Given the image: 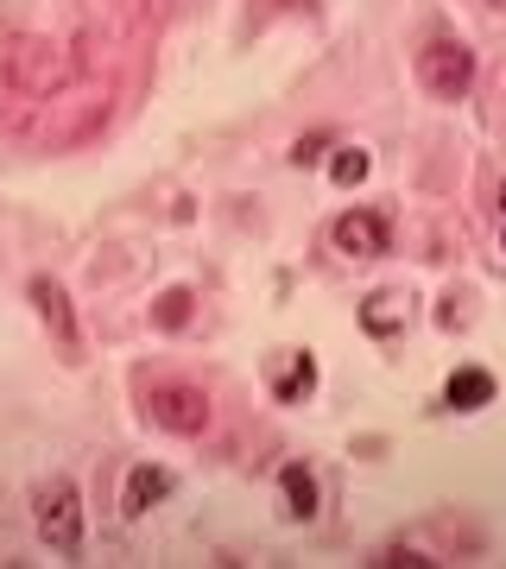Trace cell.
<instances>
[{"mask_svg":"<svg viewBox=\"0 0 506 569\" xmlns=\"http://www.w3.org/2000/svg\"><path fill=\"white\" fill-rule=\"evenodd\" d=\"M367 171H374V159H367V146H336V152H329V178L343 183V190L367 183Z\"/></svg>","mask_w":506,"mask_h":569,"instance_id":"11","label":"cell"},{"mask_svg":"<svg viewBox=\"0 0 506 569\" xmlns=\"http://www.w3.org/2000/svg\"><path fill=\"white\" fill-rule=\"evenodd\" d=\"M190 305H197V291H190V284H171V291H159V305H152V323H159V329H183V323H190Z\"/></svg>","mask_w":506,"mask_h":569,"instance_id":"12","label":"cell"},{"mask_svg":"<svg viewBox=\"0 0 506 569\" xmlns=\"http://www.w3.org/2000/svg\"><path fill=\"white\" fill-rule=\"evenodd\" d=\"M487 7H500V13H506V0H487Z\"/></svg>","mask_w":506,"mask_h":569,"instance_id":"15","label":"cell"},{"mask_svg":"<svg viewBox=\"0 0 506 569\" xmlns=\"http://www.w3.org/2000/svg\"><path fill=\"white\" fill-rule=\"evenodd\" d=\"M26 298H32V310H39V323L58 336V348L77 361V355H82V329H77V310H70V291H63L58 279H44V272H39V279L26 284Z\"/></svg>","mask_w":506,"mask_h":569,"instance_id":"5","label":"cell"},{"mask_svg":"<svg viewBox=\"0 0 506 569\" xmlns=\"http://www.w3.org/2000/svg\"><path fill=\"white\" fill-rule=\"evenodd\" d=\"M171 488H178V481H171V468L133 462V468H127V488H121V512H127V519H146V512L159 507Z\"/></svg>","mask_w":506,"mask_h":569,"instance_id":"7","label":"cell"},{"mask_svg":"<svg viewBox=\"0 0 506 569\" xmlns=\"http://www.w3.org/2000/svg\"><path fill=\"white\" fill-rule=\"evenodd\" d=\"M374 563H411V569H430L437 557H425V550H386V557H374Z\"/></svg>","mask_w":506,"mask_h":569,"instance_id":"13","label":"cell"},{"mask_svg":"<svg viewBox=\"0 0 506 569\" xmlns=\"http://www.w3.org/2000/svg\"><path fill=\"white\" fill-rule=\"evenodd\" d=\"M494 373L487 367H456L449 373V387H444V406L449 411H482V406H494Z\"/></svg>","mask_w":506,"mask_h":569,"instance_id":"10","label":"cell"},{"mask_svg":"<svg viewBox=\"0 0 506 569\" xmlns=\"http://www.w3.org/2000/svg\"><path fill=\"white\" fill-rule=\"evenodd\" d=\"M317 475L304 462H285L279 468V507H285V519H317Z\"/></svg>","mask_w":506,"mask_h":569,"instance_id":"9","label":"cell"},{"mask_svg":"<svg viewBox=\"0 0 506 569\" xmlns=\"http://www.w3.org/2000/svg\"><path fill=\"white\" fill-rule=\"evenodd\" d=\"M386 241H393V228H386V216H374V209H343V216L329 222V247H336L343 260H380Z\"/></svg>","mask_w":506,"mask_h":569,"instance_id":"4","label":"cell"},{"mask_svg":"<svg viewBox=\"0 0 506 569\" xmlns=\"http://www.w3.org/2000/svg\"><path fill=\"white\" fill-rule=\"evenodd\" d=\"M266 387L279 406H304L310 392H317V361L304 355V348H279L272 361H266Z\"/></svg>","mask_w":506,"mask_h":569,"instance_id":"6","label":"cell"},{"mask_svg":"<svg viewBox=\"0 0 506 569\" xmlns=\"http://www.w3.org/2000/svg\"><path fill=\"white\" fill-rule=\"evenodd\" d=\"M500 209H506V190H500Z\"/></svg>","mask_w":506,"mask_h":569,"instance_id":"16","label":"cell"},{"mask_svg":"<svg viewBox=\"0 0 506 569\" xmlns=\"http://www.w3.org/2000/svg\"><path fill=\"white\" fill-rule=\"evenodd\" d=\"M291 159H298V164H317V159H324V140H317V133H310V140H298V146H291Z\"/></svg>","mask_w":506,"mask_h":569,"instance_id":"14","label":"cell"},{"mask_svg":"<svg viewBox=\"0 0 506 569\" xmlns=\"http://www.w3.org/2000/svg\"><path fill=\"white\" fill-rule=\"evenodd\" d=\"M32 519H39V538L58 557H77L82 550V493L70 475H51V481L32 488Z\"/></svg>","mask_w":506,"mask_h":569,"instance_id":"1","label":"cell"},{"mask_svg":"<svg viewBox=\"0 0 506 569\" xmlns=\"http://www.w3.org/2000/svg\"><path fill=\"white\" fill-rule=\"evenodd\" d=\"M418 82L437 102H463L468 89H475V51L463 39H430L418 51Z\"/></svg>","mask_w":506,"mask_h":569,"instance_id":"2","label":"cell"},{"mask_svg":"<svg viewBox=\"0 0 506 569\" xmlns=\"http://www.w3.org/2000/svg\"><path fill=\"white\" fill-rule=\"evenodd\" d=\"M146 418L171 437H202L209 430V392L190 387V380H159L146 392Z\"/></svg>","mask_w":506,"mask_h":569,"instance_id":"3","label":"cell"},{"mask_svg":"<svg viewBox=\"0 0 506 569\" xmlns=\"http://www.w3.org/2000/svg\"><path fill=\"white\" fill-rule=\"evenodd\" d=\"M411 323V291H405V284H380V291H374V298H367L361 305V329L367 336H399V329Z\"/></svg>","mask_w":506,"mask_h":569,"instance_id":"8","label":"cell"}]
</instances>
